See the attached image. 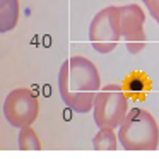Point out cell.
Returning a JSON list of instances; mask_svg holds the SVG:
<instances>
[{
	"mask_svg": "<svg viewBox=\"0 0 159 159\" xmlns=\"http://www.w3.org/2000/svg\"><path fill=\"white\" fill-rule=\"evenodd\" d=\"M99 89V72L89 58L74 55L62 63L58 72V91L62 101L72 111L89 113Z\"/></svg>",
	"mask_w": 159,
	"mask_h": 159,
	"instance_id": "1",
	"label": "cell"
},
{
	"mask_svg": "<svg viewBox=\"0 0 159 159\" xmlns=\"http://www.w3.org/2000/svg\"><path fill=\"white\" fill-rule=\"evenodd\" d=\"M118 140L125 151H154L159 145V127L147 110L132 108L121 121Z\"/></svg>",
	"mask_w": 159,
	"mask_h": 159,
	"instance_id": "2",
	"label": "cell"
},
{
	"mask_svg": "<svg viewBox=\"0 0 159 159\" xmlns=\"http://www.w3.org/2000/svg\"><path fill=\"white\" fill-rule=\"evenodd\" d=\"M94 121L98 128H116L128 113V96L121 84H106L94 99Z\"/></svg>",
	"mask_w": 159,
	"mask_h": 159,
	"instance_id": "3",
	"label": "cell"
},
{
	"mask_svg": "<svg viewBox=\"0 0 159 159\" xmlns=\"http://www.w3.org/2000/svg\"><path fill=\"white\" fill-rule=\"evenodd\" d=\"M89 39L98 53H110L116 48L121 39L118 7L110 5L94 16L89 26Z\"/></svg>",
	"mask_w": 159,
	"mask_h": 159,
	"instance_id": "4",
	"label": "cell"
},
{
	"mask_svg": "<svg viewBox=\"0 0 159 159\" xmlns=\"http://www.w3.org/2000/svg\"><path fill=\"white\" fill-rule=\"evenodd\" d=\"M4 116L9 125L16 128H22L33 125L39 113V103L31 89L19 87L7 94L4 101Z\"/></svg>",
	"mask_w": 159,
	"mask_h": 159,
	"instance_id": "5",
	"label": "cell"
},
{
	"mask_svg": "<svg viewBox=\"0 0 159 159\" xmlns=\"http://www.w3.org/2000/svg\"><path fill=\"white\" fill-rule=\"evenodd\" d=\"M118 12H120L121 38L127 41V50L132 55H135V53H139L145 46L144 11L137 4H128V5L118 7Z\"/></svg>",
	"mask_w": 159,
	"mask_h": 159,
	"instance_id": "6",
	"label": "cell"
},
{
	"mask_svg": "<svg viewBox=\"0 0 159 159\" xmlns=\"http://www.w3.org/2000/svg\"><path fill=\"white\" fill-rule=\"evenodd\" d=\"M121 87H123L125 94H127L130 99H139L140 101V99H144V98L147 96V93L152 89V82L144 72L135 70V72H130L127 77H125Z\"/></svg>",
	"mask_w": 159,
	"mask_h": 159,
	"instance_id": "7",
	"label": "cell"
},
{
	"mask_svg": "<svg viewBox=\"0 0 159 159\" xmlns=\"http://www.w3.org/2000/svg\"><path fill=\"white\" fill-rule=\"evenodd\" d=\"M19 16V0H0V33L12 31L17 26Z\"/></svg>",
	"mask_w": 159,
	"mask_h": 159,
	"instance_id": "8",
	"label": "cell"
},
{
	"mask_svg": "<svg viewBox=\"0 0 159 159\" xmlns=\"http://www.w3.org/2000/svg\"><path fill=\"white\" fill-rule=\"evenodd\" d=\"M93 147L96 151H116L118 140L113 128H99L93 139Z\"/></svg>",
	"mask_w": 159,
	"mask_h": 159,
	"instance_id": "9",
	"label": "cell"
},
{
	"mask_svg": "<svg viewBox=\"0 0 159 159\" xmlns=\"http://www.w3.org/2000/svg\"><path fill=\"white\" fill-rule=\"evenodd\" d=\"M19 147H21V151H39L41 149L38 134L31 128V125L22 127L19 132Z\"/></svg>",
	"mask_w": 159,
	"mask_h": 159,
	"instance_id": "10",
	"label": "cell"
},
{
	"mask_svg": "<svg viewBox=\"0 0 159 159\" xmlns=\"http://www.w3.org/2000/svg\"><path fill=\"white\" fill-rule=\"evenodd\" d=\"M142 2L145 4V7H147L149 14L152 16V19L159 24V0H142Z\"/></svg>",
	"mask_w": 159,
	"mask_h": 159,
	"instance_id": "11",
	"label": "cell"
}]
</instances>
